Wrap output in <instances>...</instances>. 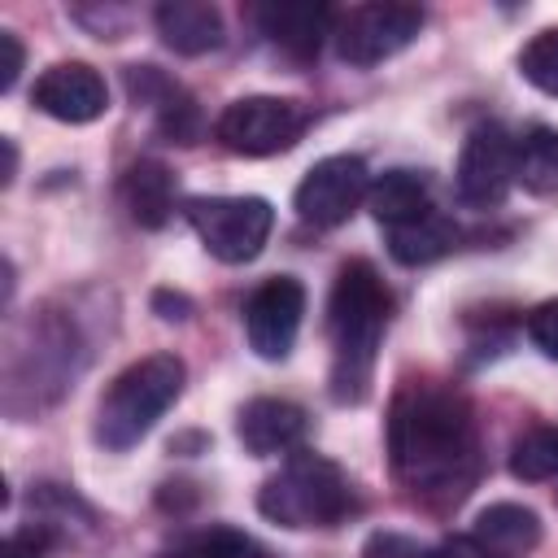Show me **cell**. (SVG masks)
I'll list each match as a JSON object with an SVG mask.
<instances>
[{
    "instance_id": "obj_1",
    "label": "cell",
    "mask_w": 558,
    "mask_h": 558,
    "mask_svg": "<svg viewBox=\"0 0 558 558\" xmlns=\"http://www.w3.org/2000/svg\"><path fill=\"white\" fill-rule=\"evenodd\" d=\"M392 475L427 501H462L480 475V432L462 392L405 384L388 410Z\"/></svg>"
},
{
    "instance_id": "obj_2",
    "label": "cell",
    "mask_w": 558,
    "mask_h": 558,
    "mask_svg": "<svg viewBox=\"0 0 558 558\" xmlns=\"http://www.w3.org/2000/svg\"><path fill=\"white\" fill-rule=\"evenodd\" d=\"M392 314V296L379 270L362 257L344 262L327 301V331H331V397L336 401H366L375 379L379 340Z\"/></svg>"
},
{
    "instance_id": "obj_3",
    "label": "cell",
    "mask_w": 558,
    "mask_h": 558,
    "mask_svg": "<svg viewBox=\"0 0 558 558\" xmlns=\"http://www.w3.org/2000/svg\"><path fill=\"white\" fill-rule=\"evenodd\" d=\"M257 510L270 523L292 527V532H301V527H340L357 510V493L331 458H323L314 449H292L288 462L262 484Z\"/></svg>"
},
{
    "instance_id": "obj_4",
    "label": "cell",
    "mask_w": 558,
    "mask_h": 558,
    "mask_svg": "<svg viewBox=\"0 0 558 558\" xmlns=\"http://www.w3.org/2000/svg\"><path fill=\"white\" fill-rule=\"evenodd\" d=\"M183 379L187 366L174 353H148L131 362L122 375H113V384L96 405V440L113 453L140 445L157 427V418L179 401Z\"/></svg>"
},
{
    "instance_id": "obj_5",
    "label": "cell",
    "mask_w": 558,
    "mask_h": 558,
    "mask_svg": "<svg viewBox=\"0 0 558 558\" xmlns=\"http://www.w3.org/2000/svg\"><path fill=\"white\" fill-rule=\"evenodd\" d=\"M83 362H87V349L78 340L74 318L57 314V310H39L35 323H31V344L9 357V397H4V405H13L22 388L35 397V410L52 405L70 388V379L83 371Z\"/></svg>"
},
{
    "instance_id": "obj_6",
    "label": "cell",
    "mask_w": 558,
    "mask_h": 558,
    "mask_svg": "<svg viewBox=\"0 0 558 558\" xmlns=\"http://www.w3.org/2000/svg\"><path fill=\"white\" fill-rule=\"evenodd\" d=\"M183 214L201 244L227 266L253 262L275 227V209L262 196H192L183 201Z\"/></svg>"
},
{
    "instance_id": "obj_7",
    "label": "cell",
    "mask_w": 558,
    "mask_h": 558,
    "mask_svg": "<svg viewBox=\"0 0 558 558\" xmlns=\"http://www.w3.org/2000/svg\"><path fill=\"white\" fill-rule=\"evenodd\" d=\"M305 126H310V109L301 100L240 96L218 113L214 135L222 148H231L240 157H275L283 148H292L305 135Z\"/></svg>"
},
{
    "instance_id": "obj_8",
    "label": "cell",
    "mask_w": 558,
    "mask_h": 558,
    "mask_svg": "<svg viewBox=\"0 0 558 558\" xmlns=\"http://www.w3.org/2000/svg\"><path fill=\"white\" fill-rule=\"evenodd\" d=\"M423 31V9L414 4H357L349 13L336 17V52L340 61L366 70L379 65L388 57H397L401 48H410Z\"/></svg>"
},
{
    "instance_id": "obj_9",
    "label": "cell",
    "mask_w": 558,
    "mask_h": 558,
    "mask_svg": "<svg viewBox=\"0 0 558 558\" xmlns=\"http://www.w3.org/2000/svg\"><path fill=\"white\" fill-rule=\"evenodd\" d=\"M458 201L466 209H497L514 187V135L501 122H480L458 153Z\"/></svg>"
},
{
    "instance_id": "obj_10",
    "label": "cell",
    "mask_w": 558,
    "mask_h": 558,
    "mask_svg": "<svg viewBox=\"0 0 558 558\" xmlns=\"http://www.w3.org/2000/svg\"><path fill=\"white\" fill-rule=\"evenodd\" d=\"M371 192V170L362 157L353 153H336V157H323L305 170V179L296 183V214L301 222H314V227H340Z\"/></svg>"
},
{
    "instance_id": "obj_11",
    "label": "cell",
    "mask_w": 558,
    "mask_h": 558,
    "mask_svg": "<svg viewBox=\"0 0 558 558\" xmlns=\"http://www.w3.org/2000/svg\"><path fill=\"white\" fill-rule=\"evenodd\" d=\"M301 314H305V288L292 275H270L253 288V296L244 301V336L248 349L266 362H283L296 344L301 331Z\"/></svg>"
},
{
    "instance_id": "obj_12",
    "label": "cell",
    "mask_w": 558,
    "mask_h": 558,
    "mask_svg": "<svg viewBox=\"0 0 558 558\" xmlns=\"http://www.w3.org/2000/svg\"><path fill=\"white\" fill-rule=\"evenodd\" d=\"M31 100L39 105V113L70 122V126H83L109 109V87L87 61H57L35 78Z\"/></svg>"
},
{
    "instance_id": "obj_13",
    "label": "cell",
    "mask_w": 558,
    "mask_h": 558,
    "mask_svg": "<svg viewBox=\"0 0 558 558\" xmlns=\"http://www.w3.org/2000/svg\"><path fill=\"white\" fill-rule=\"evenodd\" d=\"M257 26L279 52H288L296 61H310V57H318L323 39L336 31V9L331 4H310V0H279V4L257 9Z\"/></svg>"
},
{
    "instance_id": "obj_14",
    "label": "cell",
    "mask_w": 558,
    "mask_h": 558,
    "mask_svg": "<svg viewBox=\"0 0 558 558\" xmlns=\"http://www.w3.org/2000/svg\"><path fill=\"white\" fill-rule=\"evenodd\" d=\"M305 427H310L305 410H301L296 401H283V397H253V401L240 410V418H235L240 445H244L248 453H257V458L301 449Z\"/></svg>"
},
{
    "instance_id": "obj_15",
    "label": "cell",
    "mask_w": 558,
    "mask_h": 558,
    "mask_svg": "<svg viewBox=\"0 0 558 558\" xmlns=\"http://www.w3.org/2000/svg\"><path fill=\"white\" fill-rule=\"evenodd\" d=\"M153 22H157V35L166 39V48H174L179 57H205V52L222 48V39H227L218 4H205V0H166V4H157Z\"/></svg>"
},
{
    "instance_id": "obj_16",
    "label": "cell",
    "mask_w": 558,
    "mask_h": 558,
    "mask_svg": "<svg viewBox=\"0 0 558 558\" xmlns=\"http://www.w3.org/2000/svg\"><path fill=\"white\" fill-rule=\"evenodd\" d=\"M471 536L501 558H523L541 545V514L519 501H493L475 514Z\"/></svg>"
},
{
    "instance_id": "obj_17",
    "label": "cell",
    "mask_w": 558,
    "mask_h": 558,
    "mask_svg": "<svg viewBox=\"0 0 558 558\" xmlns=\"http://www.w3.org/2000/svg\"><path fill=\"white\" fill-rule=\"evenodd\" d=\"M458 244V222L449 214H440L436 205L401 227H388V253L401 262V266H427V262H440L445 253H453Z\"/></svg>"
},
{
    "instance_id": "obj_18",
    "label": "cell",
    "mask_w": 558,
    "mask_h": 558,
    "mask_svg": "<svg viewBox=\"0 0 558 558\" xmlns=\"http://www.w3.org/2000/svg\"><path fill=\"white\" fill-rule=\"evenodd\" d=\"M122 205L140 227H161L174 209V174L161 161H135L122 174Z\"/></svg>"
},
{
    "instance_id": "obj_19",
    "label": "cell",
    "mask_w": 558,
    "mask_h": 558,
    "mask_svg": "<svg viewBox=\"0 0 558 558\" xmlns=\"http://www.w3.org/2000/svg\"><path fill=\"white\" fill-rule=\"evenodd\" d=\"M366 209L375 214V222L388 231V227H401L418 214L432 209V196H427V179L418 170H388L371 183L366 192Z\"/></svg>"
},
{
    "instance_id": "obj_20",
    "label": "cell",
    "mask_w": 558,
    "mask_h": 558,
    "mask_svg": "<svg viewBox=\"0 0 558 558\" xmlns=\"http://www.w3.org/2000/svg\"><path fill=\"white\" fill-rule=\"evenodd\" d=\"M514 183L532 196H558V126L514 135Z\"/></svg>"
},
{
    "instance_id": "obj_21",
    "label": "cell",
    "mask_w": 558,
    "mask_h": 558,
    "mask_svg": "<svg viewBox=\"0 0 558 558\" xmlns=\"http://www.w3.org/2000/svg\"><path fill=\"white\" fill-rule=\"evenodd\" d=\"M510 475L527 484L558 480V427H527L510 445Z\"/></svg>"
},
{
    "instance_id": "obj_22",
    "label": "cell",
    "mask_w": 558,
    "mask_h": 558,
    "mask_svg": "<svg viewBox=\"0 0 558 558\" xmlns=\"http://www.w3.org/2000/svg\"><path fill=\"white\" fill-rule=\"evenodd\" d=\"M519 74H523L536 92L558 96V26H545V31H536V35L523 44V52H519Z\"/></svg>"
},
{
    "instance_id": "obj_23",
    "label": "cell",
    "mask_w": 558,
    "mask_h": 558,
    "mask_svg": "<svg viewBox=\"0 0 558 558\" xmlns=\"http://www.w3.org/2000/svg\"><path fill=\"white\" fill-rule=\"evenodd\" d=\"M187 545H192V558H275L257 536L240 527H205L187 536Z\"/></svg>"
},
{
    "instance_id": "obj_24",
    "label": "cell",
    "mask_w": 558,
    "mask_h": 558,
    "mask_svg": "<svg viewBox=\"0 0 558 558\" xmlns=\"http://www.w3.org/2000/svg\"><path fill=\"white\" fill-rule=\"evenodd\" d=\"M57 549V527L52 523H26V527H13L4 536V554L0 558H48Z\"/></svg>"
},
{
    "instance_id": "obj_25",
    "label": "cell",
    "mask_w": 558,
    "mask_h": 558,
    "mask_svg": "<svg viewBox=\"0 0 558 558\" xmlns=\"http://www.w3.org/2000/svg\"><path fill=\"white\" fill-rule=\"evenodd\" d=\"M362 558H436V549H427L423 541H414V536H405V532L379 527V532L366 536Z\"/></svg>"
},
{
    "instance_id": "obj_26",
    "label": "cell",
    "mask_w": 558,
    "mask_h": 558,
    "mask_svg": "<svg viewBox=\"0 0 558 558\" xmlns=\"http://www.w3.org/2000/svg\"><path fill=\"white\" fill-rule=\"evenodd\" d=\"M527 336H532V344H536L549 362H558V296L541 301V305L527 314Z\"/></svg>"
},
{
    "instance_id": "obj_27",
    "label": "cell",
    "mask_w": 558,
    "mask_h": 558,
    "mask_svg": "<svg viewBox=\"0 0 558 558\" xmlns=\"http://www.w3.org/2000/svg\"><path fill=\"white\" fill-rule=\"evenodd\" d=\"M22 61H26V52H22L17 35H13V31H0V92H9V87L17 83Z\"/></svg>"
},
{
    "instance_id": "obj_28",
    "label": "cell",
    "mask_w": 558,
    "mask_h": 558,
    "mask_svg": "<svg viewBox=\"0 0 558 558\" xmlns=\"http://www.w3.org/2000/svg\"><path fill=\"white\" fill-rule=\"evenodd\" d=\"M436 558H501V554H493V549L480 545L475 536H449V541L436 549Z\"/></svg>"
},
{
    "instance_id": "obj_29",
    "label": "cell",
    "mask_w": 558,
    "mask_h": 558,
    "mask_svg": "<svg viewBox=\"0 0 558 558\" xmlns=\"http://www.w3.org/2000/svg\"><path fill=\"white\" fill-rule=\"evenodd\" d=\"M153 305L161 310V318H187V310H192L183 296H170V292H157V296H153Z\"/></svg>"
},
{
    "instance_id": "obj_30",
    "label": "cell",
    "mask_w": 558,
    "mask_h": 558,
    "mask_svg": "<svg viewBox=\"0 0 558 558\" xmlns=\"http://www.w3.org/2000/svg\"><path fill=\"white\" fill-rule=\"evenodd\" d=\"M0 148H4V174H0V183L9 187L13 183V170H17V148H13V140H0Z\"/></svg>"
},
{
    "instance_id": "obj_31",
    "label": "cell",
    "mask_w": 558,
    "mask_h": 558,
    "mask_svg": "<svg viewBox=\"0 0 558 558\" xmlns=\"http://www.w3.org/2000/svg\"><path fill=\"white\" fill-rule=\"evenodd\" d=\"M153 558H192V545L179 541V545H170V549H161V554H153Z\"/></svg>"
}]
</instances>
